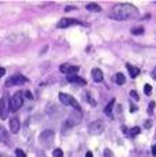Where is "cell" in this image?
<instances>
[{
	"label": "cell",
	"mask_w": 156,
	"mask_h": 157,
	"mask_svg": "<svg viewBox=\"0 0 156 157\" xmlns=\"http://www.w3.org/2000/svg\"><path fill=\"white\" fill-rule=\"evenodd\" d=\"M67 81L70 83H78V85H86V81L84 79V78H80L77 77V75H70V77H67Z\"/></svg>",
	"instance_id": "7c38bea8"
},
{
	"label": "cell",
	"mask_w": 156,
	"mask_h": 157,
	"mask_svg": "<svg viewBox=\"0 0 156 157\" xmlns=\"http://www.w3.org/2000/svg\"><path fill=\"white\" fill-rule=\"evenodd\" d=\"M103 129H105V125H103V122L100 121V120H98V121H94L91 125H89L88 131L91 135H94V136H96V135H100V133L103 132Z\"/></svg>",
	"instance_id": "9c48e42d"
},
{
	"label": "cell",
	"mask_w": 156,
	"mask_h": 157,
	"mask_svg": "<svg viewBox=\"0 0 156 157\" xmlns=\"http://www.w3.org/2000/svg\"><path fill=\"white\" fill-rule=\"evenodd\" d=\"M20 128H21L20 120L15 118V117L10 120V131H11V133H17L18 131H20Z\"/></svg>",
	"instance_id": "8fae6325"
},
{
	"label": "cell",
	"mask_w": 156,
	"mask_h": 157,
	"mask_svg": "<svg viewBox=\"0 0 156 157\" xmlns=\"http://www.w3.org/2000/svg\"><path fill=\"white\" fill-rule=\"evenodd\" d=\"M103 156H105V157H114V154H113V151L110 150V149H105V151H103Z\"/></svg>",
	"instance_id": "603a6c76"
},
{
	"label": "cell",
	"mask_w": 156,
	"mask_h": 157,
	"mask_svg": "<svg viewBox=\"0 0 156 157\" xmlns=\"http://www.w3.org/2000/svg\"><path fill=\"white\" fill-rule=\"evenodd\" d=\"M114 101H116V99H112V100L109 101V104L105 107V114L110 116V113H112V109H113V106H114Z\"/></svg>",
	"instance_id": "ac0fdd59"
},
{
	"label": "cell",
	"mask_w": 156,
	"mask_h": 157,
	"mask_svg": "<svg viewBox=\"0 0 156 157\" xmlns=\"http://www.w3.org/2000/svg\"><path fill=\"white\" fill-rule=\"evenodd\" d=\"M114 82L117 83V85H124V83H126V77H124L123 72H117V74L114 75Z\"/></svg>",
	"instance_id": "e0dca14e"
},
{
	"label": "cell",
	"mask_w": 156,
	"mask_h": 157,
	"mask_svg": "<svg viewBox=\"0 0 156 157\" xmlns=\"http://www.w3.org/2000/svg\"><path fill=\"white\" fill-rule=\"evenodd\" d=\"M73 25H84L82 21L77 20V18H70V17H66V18H62V20L57 22L56 27L63 29V28H68V27H73Z\"/></svg>",
	"instance_id": "52a82bcc"
},
{
	"label": "cell",
	"mask_w": 156,
	"mask_h": 157,
	"mask_svg": "<svg viewBox=\"0 0 156 157\" xmlns=\"http://www.w3.org/2000/svg\"><path fill=\"white\" fill-rule=\"evenodd\" d=\"M0 142H4V143L9 142V132L2 125H0Z\"/></svg>",
	"instance_id": "9a60e30c"
},
{
	"label": "cell",
	"mask_w": 156,
	"mask_h": 157,
	"mask_svg": "<svg viewBox=\"0 0 156 157\" xmlns=\"http://www.w3.org/2000/svg\"><path fill=\"white\" fill-rule=\"evenodd\" d=\"M53 140H54V132L52 129H46L41 133L39 136V143L43 146L45 149H49L50 146L53 145Z\"/></svg>",
	"instance_id": "7a4b0ae2"
},
{
	"label": "cell",
	"mask_w": 156,
	"mask_h": 157,
	"mask_svg": "<svg viewBox=\"0 0 156 157\" xmlns=\"http://www.w3.org/2000/svg\"><path fill=\"white\" fill-rule=\"evenodd\" d=\"M152 78H155V79H156V68H155V71L152 72Z\"/></svg>",
	"instance_id": "1f68e13d"
},
{
	"label": "cell",
	"mask_w": 156,
	"mask_h": 157,
	"mask_svg": "<svg viewBox=\"0 0 156 157\" xmlns=\"http://www.w3.org/2000/svg\"><path fill=\"white\" fill-rule=\"evenodd\" d=\"M92 78L95 82H102L103 81V72L99 68H94L92 70Z\"/></svg>",
	"instance_id": "4fadbf2b"
},
{
	"label": "cell",
	"mask_w": 156,
	"mask_h": 157,
	"mask_svg": "<svg viewBox=\"0 0 156 157\" xmlns=\"http://www.w3.org/2000/svg\"><path fill=\"white\" fill-rule=\"evenodd\" d=\"M78 67L77 65H70V64H62L60 65V71L63 72V74H67V77H70V75H75L77 72H78Z\"/></svg>",
	"instance_id": "30bf717a"
},
{
	"label": "cell",
	"mask_w": 156,
	"mask_h": 157,
	"mask_svg": "<svg viewBox=\"0 0 156 157\" xmlns=\"http://www.w3.org/2000/svg\"><path fill=\"white\" fill-rule=\"evenodd\" d=\"M4 74H6V70H4V68H2V67H0V77H3Z\"/></svg>",
	"instance_id": "f1b7e54d"
},
{
	"label": "cell",
	"mask_w": 156,
	"mask_h": 157,
	"mask_svg": "<svg viewBox=\"0 0 156 157\" xmlns=\"http://www.w3.org/2000/svg\"><path fill=\"white\" fill-rule=\"evenodd\" d=\"M85 157H94V154H92V151H86Z\"/></svg>",
	"instance_id": "f546056e"
},
{
	"label": "cell",
	"mask_w": 156,
	"mask_h": 157,
	"mask_svg": "<svg viewBox=\"0 0 156 157\" xmlns=\"http://www.w3.org/2000/svg\"><path fill=\"white\" fill-rule=\"evenodd\" d=\"M131 33H133V35H142V33H144V28L142 27L133 28V29H131Z\"/></svg>",
	"instance_id": "d6986e66"
},
{
	"label": "cell",
	"mask_w": 156,
	"mask_h": 157,
	"mask_svg": "<svg viewBox=\"0 0 156 157\" xmlns=\"http://www.w3.org/2000/svg\"><path fill=\"white\" fill-rule=\"evenodd\" d=\"M150 127H152V121L146 120V121H145V128H150Z\"/></svg>",
	"instance_id": "4316f807"
},
{
	"label": "cell",
	"mask_w": 156,
	"mask_h": 157,
	"mask_svg": "<svg viewBox=\"0 0 156 157\" xmlns=\"http://www.w3.org/2000/svg\"><path fill=\"white\" fill-rule=\"evenodd\" d=\"M130 96H131L133 99H135V100H139V96H138V93H137L135 90H131V92H130Z\"/></svg>",
	"instance_id": "484cf974"
},
{
	"label": "cell",
	"mask_w": 156,
	"mask_h": 157,
	"mask_svg": "<svg viewBox=\"0 0 156 157\" xmlns=\"http://www.w3.org/2000/svg\"><path fill=\"white\" fill-rule=\"evenodd\" d=\"M138 15V9H137L134 4L130 3H120L116 4L114 7L110 11V18L117 21H126V20H131V18H135Z\"/></svg>",
	"instance_id": "6da1fadb"
},
{
	"label": "cell",
	"mask_w": 156,
	"mask_h": 157,
	"mask_svg": "<svg viewBox=\"0 0 156 157\" xmlns=\"http://www.w3.org/2000/svg\"><path fill=\"white\" fill-rule=\"evenodd\" d=\"M155 101H150L149 103V107H148V113L149 114H152V111H153V109H155Z\"/></svg>",
	"instance_id": "d4e9b609"
},
{
	"label": "cell",
	"mask_w": 156,
	"mask_h": 157,
	"mask_svg": "<svg viewBox=\"0 0 156 157\" xmlns=\"http://www.w3.org/2000/svg\"><path fill=\"white\" fill-rule=\"evenodd\" d=\"M28 82V78L24 77L21 74H15V75H11L9 79L6 81V86L10 88V86H15V85H24V83Z\"/></svg>",
	"instance_id": "ba28073f"
},
{
	"label": "cell",
	"mask_w": 156,
	"mask_h": 157,
	"mask_svg": "<svg viewBox=\"0 0 156 157\" xmlns=\"http://www.w3.org/2000/svg\"><path fill=\"white\" fill-rule=\"evenodd\" d=\"M24 104V93L17 92L10 99V111H18Z\"/></svg>",
	"instance_id": "3957f363"
},
{
	"label": "cell",
	"mask_w": 156,
	"mask_h": 157,
	"mask_svg": "<svg viewBox=\"0 0 156 157\" xmlns=\"http://www.w3.org/2000/svg\"><path fill=\"white\" fill-rule=\"evenodd\" d=\"M63 154L64 153H63V150L60 147H56L53 150V157H63Z\"/></svg>",
	"instance_id": "7402d4cb"
},
{
	"label": "cell",
	"mask_w": 156,
	"mask_h": 157,
	"mask_svg": "<svg viewBox=\"0 0 156 157\" xmlns=\"http://www.w3.org/2000/svg\"><path fill=\"white\" fill-rule=\"evenodd\" d=\"M59 100L62 101L63 104H66V106H70V107H73V109H75L77 111H81V107H80V104H78V101H77L71 95H67V93H60Z\"/></svg>",
	"instance_id": "5b68a950"
},
{
	"label": "cell",
	"mask_w": 156,
	"mask_h": 157,
	"mask_svg": "<svg viewBox=\"0 0 156 157\" xmlns=\"http://www.w3.org/2000/svg\"><path fill=\"white\" fill-rule=\"evenodd\" d=\"M82 120V116H81V111H77V113H71L68 116V118L64 121V127H63V132L66 131V128H73L74 125H77L78 122Z\"/></svg>",
	"instance_id": "8992f818"
},
{
	"label": "cell",
	"mask_w": 156,
	"mask_h": 157,
	"mask_svg": "<svg viewBox=\"0 0 156 157\" xmlns=\"http://www.w3.org/2000/svg\"><path fill=\"white\" fill-rule=\"evenodd\" d=\"M15 157H27V154L24 153L21 149H17V150H15Z\"/></svg>",
	"instance_id": "cb8c5ba5"
},
{
	"label": "cell",
	"mask_w": 156,
	"mask_h": 157,
	"mask_svg": "<svg viewBox=\"0 0 156 157\" xmlns=\"http://www.w3.org/2000/svg\"><path fill=\"white\" fill-rule=\"evenodd\" d=\"M144 90H145V95H146V96L152 95V86H150L149 83H146V85L144 86Z\"/></svg>",
	"instance_id": "44dd1931"
},
{
	"label": "cell",
	"mask_w": 156,
	"mask_h": 157,
	"mask_svg": "<svg viewBox=\"0 0 156 157\" xmlns=\"http://www.w3.org/2000/svg\"><path fill=\"white\" fill-rule=\"evenodd\" d=\"M85 9L88 10V11H92V13H100V11H102V7H100L99 4H96V3H89V4H86Z\"/></svg>",
	"instance_id": "5bb4252c"
},
{
	"label": "cell",
	"mask_w": 156,
	"mask_h": 157,
	"mask_svg": "<svg viewBox=\"0 0 156 157\" xmlns=\"http://www.w3.org/2000/svg\"><path fill=\"white\" fill-rule=\"evenodd\" d=\"M10 113V96L4 93L0 99V120H6Z\"/></svg>",
	"instance_id": "277c9868"
},
{
	"label": "cell",
	"mask_w": 156,
	"mask_h": 157,
	"mask_svg": "<svg viewBox=\"0 0 156 157\" xmlns=\"http://www.w3.org/2000/svg\"><path fill=\"white\" fill-rule=\"evenodd\" d=\"M137 110V106H131L130 107V111H131V113H133V111H135Z\"/></svg>",
	"instance_id": "4dcf8cb0"
},
{
	"label": "cell",
	"mask_w": 156,
	"mask_h": 157,
	"mask_svg": "<svg viewBox=\"0 0 156 157\" xmlns=\"http://www.w3.org/2000/svg\"><path fill=\"white\" fill-rule=\"evenodd\" d=\"M0 157H2V156H0Z\"/></svg>",
	"instance_id": "d6a6232c"
},
{
	"label": "cell",
	"mask_w": 156,
	"mask_h": 157,
	"mask_svg": "<svg viewBox=\"0 0 156 157\" xmlns=\"http://www.w3.org/2000/svg\"><path fill=\"white\" fill-rule=\"evenodd\" d=\"M141 132V129H139L138 127H134V128H131V129H130V136H135V135H138V133Z\"/></svg>",
	"instance_id": "ffe728a7"
},
{
	"label": "cell",
	"mask_w": 156,
	"mask_h": 157,
	"mask_svg": "<svg viewBox=\"0 0 156 157\" xmlns=\"http://www.w3.org/2000/svg\"><path fill=\"white\" fill-rule=\"evenodd\" d=\"M152 156H153V157H156V143L152 146Z\"/></svg>",
	"instance_id": "83f0119b"
},
{
	"label": "cell",
	"mask_w": 156,
	"mask_h": 157,
	"mask_svg": "<svg viewBox=\"0 0 156 157\" xmlns=\"http://www.w3.org/2000/svg\"><path fill=\"white\" fill-rule=\"evenodd\" d=\"M127 70H128V72H130V75H131V78L138 77L139 70L137 68V67H134V65H131V64H127Z\"/></svg>",
	"instance_id": "2e32d148"
}]
</instances>
